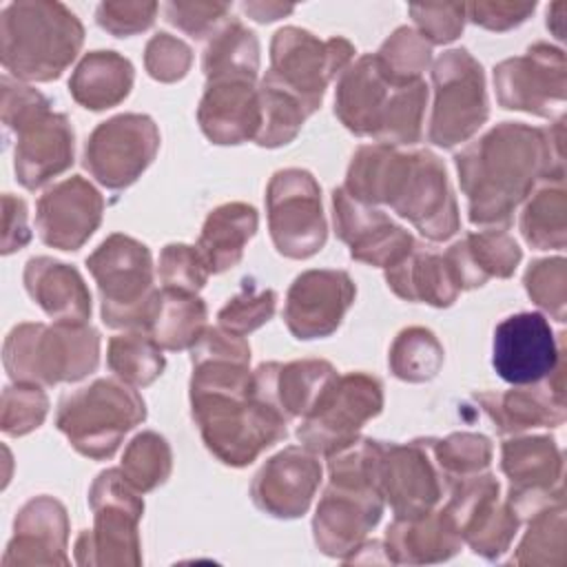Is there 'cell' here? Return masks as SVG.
<instances>
[{
	"label": "cell",
	"instance_id": "obj_27",
	"mask_svg": "<svg viewBox=\"0 0 567 567\" xmlns=\"http://www.w3.org/2000/svg\"><path fill=\"white\" fill-rule=\"evenodd\" d=\"M47 414V396L33 383H16L2 396V430L20 436L42 423Z\"/></svg>",
	"mask_w": 567,
	"mask_h": 567
},
{
	"label": "cell",
	"instance_id": "obj_19",
	"mask_svg": "<svg viewBox=\"0 0 567 567\" xmlns=\"http://www.w3.org/2000/svg\"><path fill=\"white\" fill-rule=\"evenodd\" d=\"M24 284L29 295L58 321L84 323L91 315V297L84 281L66 264L33 257L27 264Z\"/></svg>",
	"mask_w": 567,
	"mask_h": 567
},
{
	"label": "cell",
	"instance_id": "obj_18",
	"mask_svg": "<svg viewBox=\"0 0 567 567\" xmlns=\"http://www.w3.org/2000/svg\"><path fill=\"white\" fill-rule=\"evenodd\" d=\"M379 514L381 503L379 494L372 487L359 489L352 501H346L341 489L337 494L334 489H330L317 509V543L323 547L326 554L332 556L350 551V547L357 545V540L368 532V527H372L379 520Z\"/></svg>",
	"mask_w": 567,
	"mask_h": 567
},
{
	"label": "cell",
	"instance_id": "obj_30",
	"mask_svg": "<svg viewBox=\"0 0 567 567\" xmlns=\"http://www.w3.org/2000/svg\"><path fill=\"white\" fill-rule=\"evenodd\" d=\"M146 53L151 75L159 80L182 78L190 60V51L179 40H173L166 33H159L155 40H151Z\"/></svg>",
	"mask_w": 567,
	"mask_h": 567
},
{
	"label": "cell",
	"instance_id": "obj_9",
	"mask_svg": "<svg viewBox=\"0 0 567 567\" xmlns=\"http://www.w3.org/2000/svg\"><path fill=\"white\" fill-rule=\"evenodd\" d=\"M381 408V385L377 379L350 374L332 381L317 405L306 414V425L299 427V439L312 450L330 452L350 441L361 423L374 416Z\"/></svg>",
	"mask_w": 567,
	"mask_h": 567
},
{
	"label": "cell",
	"instance_id": "obj_20",
	"mask_svg": "<svg viewBox=\"0 0 567 567\" xmlns=\"http://www.w3.org/2000/svg\"><path fill=\"white\" fill-rule=\"evenodd\" d=\"M133 66L113 51H95L82 60L73 80L71 93L86 109L100 111L117 104L128 95Z\"/></svg>",
	"mask_w": 567,
	"mask_h": 567
},
{
	"label": "cell",
	"instance_id": "obj_12",
	"mask_svg": "<svg viewBox=\"0 0 567 567\" xmlns=\"http://www.w3.org/2000/svg\"><path fill=\"white\" fill-rule=\"evenodd\" d=\"M354 297V286L346 272L312 270L292 284L286 303L288 328L299 339L330 334Z\"/></svg>",
	"mask_w": 567,
	"mask_h": 567
},
{
	"label": "cell",
	"instance_id": "obj_23",
	"mask_svg": "<svg viewBox=\"0 0 567 567\" xmlns=\"http://www.w3.org/2000/svg\"><path fill=\"white\" fill-rule=\"evenodd\" d=\"M204 317L206 308L197 297L186 290L166 288L164 292H157L148 317L151 339L171 350L186 348L199 339Z\"/></svg>",
	"mask_w": 567,
	"mask_h": 567
},
{
	"label": "cell",
	"instance_id": "obj_24",
	"mask_svg": "<svg viewBox=\"0 0 567 567\" xmlns=\"http://www.w3.org/2000/svg\"><path fill=\"white\" fill-rule=\"evenodd\" d=\"M109 363L122 379L135 385H146L157 374H162L164 357L153 339L142 334H126L111 341Z\"/></svg>",
	"mask_w": 567,
	"mask_h": 567
},
{
	"label": "cell",
	"instance_id": "obj_17",
	"mask_svg": "<svg viewBox=\"0 0 567 567\" xmlns=\"http://www.w3.org/2000/svg\"><path fill=\"white\" fill-rule=\"evenodd\" d=\"M66 518L51 498H35L16 518V534L2 565L18 563H66Z\"/></svg>",
	"mask_w": 567,
	"mask_h": 567
},
{
	"label": "cell",
	"instance_id": "obj_22",
	"mask_svg": "<svg viewBox=\"0 0 567 567\" xmlns=\"http://www.w3.org/2000/svg\"><path fill=\"white\" fill-rule=\"evenodd\" d=\"M405 452L408 456L388 458L381 465L383 478H379V483L383 485L396 514L403 518H414L427 512V507L439 498V489L434 487V476L425 458L416 454L414 447Z\"/></svg>",
	"mask_w": 567,
	"mask_h": 567
},
{
	"label": "cell",
	"instance_id": "obj_6",
	"mask_svg": "<svg viewBox=\"0 0 567 567\" xmlns=\"http://www.w3.org/2000/svg\"><path fill=\"white\" fill-rule=\"evenodd\" d=\"M102 292V317L109 326L148 323L157 292L151 290V255L135 239L113 235L89 259Z\"/></svg>",
	"mask_w": 567,
	"mask_h": 567
},
{
	"label": "cell",
	"instance_id": "obj_7",
	"mask_svg": "<svg viewBox=\"0 0 567 567\" xmlns=\"http://www.w3.org/2000/svg\"><path fill=\"white\" fill-rule=\"evenodd\" d=\"M434 82L436 104L430 137L439 146H454L487 117L483 73L467 51H450L436 62Z\"/></svg>",
	"mask_w": 567,
	"mask_h": 567
},
{
	"label": "cell",
	"instance_id": "obj_10",
	"mask_svg": "<svg viewBox=\"0 0 567 567\" xmlns=\"http://www.w3.org/2000/svg\"><path fill=\"white\" fill-rule=\"evenodd\" d=\"M157 128L144 115H120L100 124L84 155V166L97 182L122 188L137 179L157 151Z\"/></svg>",
	"mask_w": 567,
	"mask_h": 567
},
{
	"label": "cell",
	"instance_id": "obj_11",
	"mask_svg": "<svg viewBox=\"0 0 567 567\" xmlns=\"http://www.w3.org/2000/svg\"><path fill=\"white\" fill-rule=\"evenodd\" d=\"M558 359L554 332L538 312H518L503 319L494 330V370L514 385L545 379Z\"/></svg>",
	"mask_w": 567,
	"mask_h": 567
},
{
	"label": "cell",
	"instance_id": "obj_5",
	"mask_svg": "<svg viewBox=\"0 0 567 567\" xmlns=\"http://www.w3.org/2000/svg\"><path fill=\"white\" fill-rule=\"evenodd\" d=\"M144 419V401L115 381L100 379L69 394L58 410V427L86 456H111L120 439Z\"/></svg>",
	"mask_w": 567,
	"mask_h": 567
},
{
	"label": "cell",
	"instance_id": "obj_25",
	"mask_svg": "<svg viewBox=\"0 0 567 567\" xmlns=\"http://www.w3.org/2000/svg\"><path fill=\"white\" fill-rule=\"evenodd\" d=\"M443 361V352L430 330L412 328L399 334L392 350L394 374L410 381L432 379Z\"/></svg>",
	"mask_w": 567,
	"mask_h": 567
},
{
	"label": "cell",
	"instance_id": "obj_28",
	"mask_svg": "<svg viewBox=\"0 0 567 567\" xmlns=\"http://www.w3.org/2000/svg\"><path fill=\"white\" fill-rule=\"evenodd\" d=\"M166 288H177L193 292L202 288L204 284V261L197 250L190 246H166L162 255V268H159Z\"/></svg>",
	"mask_w": 567,
	"mask_h": 567
},
{
	"label": "cell",
	"instance_id": "obj_4",
	"mask_svg": "<svg viewBox=\"0 0 567 567\" xmlns=\"http://www.w3.org/2000/svg\"><path fill=\"white\" fill-rule=\"evenodd\" d=\"M2 120L16 131V175L38 188L73 162V131L33 89L2 78Z\"/></svg>",
	"mask_w": 567,
	"mask_h": 567
},
{
	"label": "cell",
	"instance_id": "obj_15",
	"mask_svg": "<svg viewBox=\"0 0 567 567\" xmlns=\"http://www.w3.org/2000/svg\"><path fill=\"white\" fill-rule=\"evenodd\" d=\"M319 478L321 467L317 461L297 447H288L257 474L252 496L261 509L292 518L306 512Z\"/></svg>",
	"mask_w": 567,
	"mask_h": 567
},
{
	"label": "cell",
	"instance_id": "obj_8",
	"mask_svg": "<svg viewBox=\"0 0 567 567\" xmlns=\"http://www.w3.org/2000/svg\"><path fill=\"white\" fill-rule=\"evenodd\" d=\"M270 230L279 252L310 257L326 241L319 188L306 171H281L268 190Z\"/></svg>",
	"mask_w": 567,
	"mask_h": 567
},
{
	"label": "cell",
	"instance_id": "obj_1",
	"mask_svg": "<svg viewBox=\"0 0 567 567\" xmlns=\"http://www.w3.org/2000/svg\"><path fill=\"white\" fill-rule=\"evenodd\" d=\"M2 64L24 80H55L82 44V27L58 2H13L4 7Z\"/></svg>",
	"mask_w": 567,
	"mask_h": 567
},
{
	"label": "cell",
	"instance_id": "obj_31",
	"mask_svg": "<svg viewBox=\"0 0 567 567\" xmlns=\"http://www.w3.org/2000/svg\"><path fill=\"white\" fill-rule=\"evenodd\" d=\"M27 210L24 202L18 197H11L9 193L4 195V235H2V252L9 255L24 246L29 241V230H27Z\"/></svg>",
	"mask_w": 567,
	"mask_h": 567
},
{
	"label": "cell",
	"instance_id": "obj_14",
	"mask_svg": "<svg viewBox=\"0 0 567 567\" xmlns=\"http://www.w3.org/2000/svg\"><path fill=\"white\" fill-rule=\"evenodd\" d=\"M334 224L352 246V257L370 264L396 266L399 259L410 255L412 237L385 219L379 210H368L359 202H352L343 190H334Z\"/></svg>",
	"mask_w": 567,
	"mask_h": 567
},
{
	"label": "cell",
	"instance_id": "obj_2",
	"mask_svg": "<svg viewBox=\"0 0 567 567\" xmlns=\"http://www.w3.org/2000/svg\"><path fill=\"white\" fill-rule=\"evenodd\" d=\"M388 80L390 71L379 58H363L341 80L337 113L359 135L374 133L381 140L414 142L427 91L423 82L408 80L385 97L383 89Z\"/></svg>",
	"mask_w": 567,
	"mask_h": 567
},
{
	"label": "cell",
	"instance_id": "obj_3",
	"mask_svg": "<svg viewBox=\"0 0 567 567\" xmlns=\"http://www.w3.org/2000/svg\"><path fill=\"white\" fill-rule=\"evenodd\" d=\"M97 332L84 323H22L4 341V368L16 383L78 381L97 365Z\"/></svg>",
	"mask_w": 567,
	"mask_h": 567
},
{
	"label": "cell",
	"instance_id": "obj_16",
	"mask_svg": "<svg viewBox=\"0 0 567 567\" xmlns=\"http://www.w3.org/2000/svg\"><path fill=\"white\" fill-rule=\"evenodd\" d=\"M261 104L252 93L250 80L224 78L208 86L199 120L210 140L217 144H237L261 126Z\"/></svg>",
	"mask_w": 567,
	"mask_h": 567
},
{
	"label": "cell",
	"instance_id": "obj_26",
	"mask_svg": "<svg viewBox=\"0 0 567 567\" xmlns=\"http://www.w3.org/2000/svg\"><path fill=\"white\" fill-rule=\"evenodd\" d=\"M171 467V454L166 441L153 432L140 434L122 461V474L128 485L137 489H151L162 483Z\"/></svg>",
	"mask_w": 567,
	"mask_h": 567
},
{
	"label": "cell",
	"instance_id": "obj_21",
	"mask_svg": "<svg viewBox=\"0 0 567 567\" xmlns=\"http://www.w3.org/2000/svg\"><path fill=\"white\" fill-rule=\"evenodd\" d=\"M255 226L257 215L252 206L228 204L210 213L197 250L204 266L213 272H221L237 264L241 246L255 233Z\"/></svg>",
	"mask_w": 567,
	"mask_h": 567
},
{
	"label": "cell",
	"instance_id": "obj_29",
	"mask_svg": "<svg viewBox=\"0 0 567 567\" xmlns=\"http://www.w3.org/2000/svg\"><path fill=\"white\" fill-rule=\"evenodd\" d=\"M272 310H275V292L264 290L259 295H248V297L233 299L219 312V321L226 330H235V332L241 334V332L252 330L259 323L268 321Z\"/></svg>",
	"mask_w": 567,
	"mask_h": 567
},
{
	"label": "cell",
	"instance_id": "obj_13",
	"mask_svg": "<svg viewBox=\"0 0 567 567\" xmlns=\"http://www.w3.org/2000/svg\"><path fill=\"white\" fill-rule=\"evenodd\" d=\"M102 199L82 177L66 179L38 202V233L44 244L75 250L100 224Z\"/></svg>",
	"mask_w": 567,
	"mask_h": 567
}]
</instances>
